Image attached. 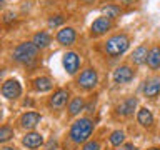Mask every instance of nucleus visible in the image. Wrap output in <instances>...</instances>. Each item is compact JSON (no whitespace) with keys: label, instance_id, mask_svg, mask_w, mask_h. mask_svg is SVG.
Listing matches in <instances>:
<instances>
[{"label":"nucleus","instance_id":"f257e3e1","mask_svg":"<svg viewBox=\"0 0 160 150\" xmlns=\"http://www.w3.org/2000/svg\"><path fill=\"white\" fill-rule=\"evenodd\" d=\"M37 53H38V48L33 45V42H23L15 47L12 57L15 62L18 63H23V65H30L35 62L37 58Z\"/></svg>","mask_w":160,"mask_h":150},{"label":"nucleus","instance_id":"f03ea898","mask_svg":"<svg viewBox=\"0 0 160 150\" xmlns=\"http://www.w3.org/2000/svg\"><path fill=\"white\" fill-rule=\"evenodd\" d=\"M92 130H93L92 120L90 118H80L72 125V128H70V138H72L75 143H82L85 140H88V137L92 135Z\"/></svg>","mask_w":160,"mask_h":150},{"label":"nucleus","instance_id":"7ed1b4c3","mask_svg":"<svg viewBox=\"0 0 160 150\" xmlns=\"http://www.w3.org/2000/svg\"><path fill=\"white\" fill-rule=\"evenodd\" d=\"M130 45V40L125 33H117V35H112L107 42H105V52H107L110 57H118L127 52Z\"/></svg>","mask_w":160,"mask_h":150},{"label":"nucleus","instance_id":"20e7f679","mask_svg":"<svg viewBox=\"0 0 160 150\" xmlns=\"http://www.w3.org/2000/svg\"><path fill=\"white\" fill-rule=\"evenodd\" d=\"M78 85L82 87L83 90H92L95 85L98 82V77H97V72H95L93 68H85L82 73H80L78 77Z\"/></svg>","mask_w":160,"mask_h":150},{"label":"nucleus","instance_id":"39448f33","mask_svg":"<svg viewBox=\"0 0 160 150\" xmlns=\"http://www.w3.org/2000/svg\"><path fill=\"white\" fill-rule=\"evenodd\" d=\"M112 28V18L108 17H98L97 20H93V23L90 25V32H92V35H95V37H98V35H103L105 32H108V30Z\"/></svg>","mask_w":160,"mask_h":150},{"label":"nucleus","instance_id":"423d86ee","mask_svg":"<svg viewBox=\"0 0 160 150\" xmlns=\"http://www.w3.org/2000/svg\"><path fill=\"white\" fill-rule=\"evenodd\" d=\"M20 93H22V87H20V83L17 80L10 78L2 85V95L5 98H8V100L17 98V97H20Z\"/></svg>","mask_w":160,"mask_h":150},{"label":"nucleus","instance_id":"0eeeda50","mask_svg":"<svg viewBox=\"0 0 160 150\" xmlns=\"http://www.w3.org/2000/svg\"><path fill=\"white\" fill-rule=\"evenodd\" d=\"M78 65H80V57L75 52H67L63 55V67L70 75H73L75 72H77Z\"/></svg>","mask_w":160,"mask_h":150},{"label":"nucleus","instance_id":"6e6552de","mask_svg":"<svg viewBox=\"0 0 160 150\" xmlns=\"http://www.w3.org/2000/svg\"><path fill=\"white\" fill-rule=\"evenodd\" d=\"M133 78V70L128 67V65H122L113 72V80L117 83H127Z\"/></svg>","mask_w":160,"mask_h":150},{"label":"nucleus","instance_id":"1a4fd4ad","mask_svg":"<svg viewBox=\"0 0 160 150\" xmlns=\"http://www.w3.org/2000/svg\"><path fill=\"white\" fill-rule=\"evenodd\" d=\"M75 38H77V33H75V30L72 27H65L62 30H58L57 33V42L62 45H72L75 42Z\"/></svg>","mask_w":160,"mask_h":150},{"label":"nucleus","instance_id":"9d476101","mask_svg":"<svg viewBox=\"0 0 160 150\" xmlns=\"http://www.w3.org/2000/svg\"><path fill=\"white\" fill-rule=\"evenodd\" d=\"M40 113L37 112H27L22 115V118H20V125H22V128H27V130H32L37 127V123L40 122Z\"/></svg>","mask_w":160,"mask_h":150},{"label":"nucleus","instance_id":"9b49d317","mask_svg":"<svg viewBox=\"0 0 160 150\" xmlns=\"http://www.w3.org/2000/svg\"><path fill=\"white\" fill-rule=\"evenodd\" d=\"M67 100H68V92L65 88H58L57 92H55L52 97H50L48 100V103H50V107H55V108H62L65 103H67Z\"/></svg>","mask_w":160,"mask_h":150},{"label":"nucleus","instance_id":"f8f14e48","mask_svg":"<svg viewBox=\"0 0 160 150\" xmlns=\"http://www.w3.org/2000/svg\"><path fill=\"white\" fill-rule=\"evenodd\" d=\"M143 93H145V97H150V98L157 97L160 93V77H153V78H150L148 82H145Z\"/></svg>","mask_w":160,"mask_h":150},{"label":"nucleus","instance_id":"ddd939ff","mask_svg":"<svg viewBox=\"0 0 160 150\" xmlns=\"http://www.w3.org/2000/svg\"><path fill=\"white\" fill-rule=\"evenodd\" d=\"M135 107H137V98H133V97L127 98V100H123V102L117 107V113L122 115V117H128V115L133 113Z\"/></svg>","mask_w":160,"mask_h":150},{"label":"nucleus","instance_id":"4468645a","mask_svg":"<svg viewBox=\"0 0 160 150\" xmlns=\"http://www.w3.org/2000/svg\"><path fill=\"white\" fill-rule=\"evenodd\" d=\"M147 65L152 70L160 68V47H158V45H153V47L148 50V53H147Z\"/></svg>","mask_w":160,"mask_h":150},{"label":"nucleus","instance_id":"2eb2a0df","mask_svg":"<svg viewBox=\"0 0 160 150\" xmlns=\"http://www.w3.org/2000/svg\"><path fill=\"white\" fill-rule=\"evenodd\" d=\"M22 143L25 145V147H28V148H38L40 145L43 143V137L40 133H37V132H30V133H27L23 137Z\"/></svg>","mask_w":160,"mask_h":150},{"label":"nucleus","instance_id":"dca6fc26","mask_svg":"<svg viewBox=\"0 0 160 150\" xmlns=\"http://www.w3.org/2000/svg\"><path fill=\"white\" fill-rule=\"evenodd\" d=\"M137 120H138V123L142 125V127H147V128H150L153 125V115L148 108H145V107L138 110Z\"/></svg>","mask_w":160,"mask_h":150},{"label":"nucleus","instance_id":"f3484780","mask_svg":"<svg viewBox=\"0 0 160 150\" xmlns=\"http://www.w3.org/2000/svg\"><path fill=\"white\" fill-rule=\"evenodd\" d=\"M32 42H33V45L37 48H45V47H48V45H50L52 38H50V35L47 32H38V33L33 35Z\"/></svg>","mask_w":160,"mask_h":150},{"label":"nucleus","instance_id":"a211bd4d","mask_svg":"<svg viewBox=\"0 0 160 150\" xmlns=\"http://www.w3.org/2000/svg\"><path fill=\"white\" fill-rule=\"evenodd\" d=\"M147 53H148V50L145 45H140V47H137L133 50V53H132V62L135 65H142L143 62H147Z\"/></svg>","mask_w":160,"mask_h":150},{"label":"nucleus","instance_id":"6ab92c4d","mask_svg":"<svg viewBox=\"0 0 160 150\" xmlns=\"http://www.w3.org/2000/svg\"><path fill=\"white\" fill-rule=\"evenodd\" d=\"M33 88L38 90V92H47V90L52 88V80L48 77H38L33 80Z\"/></svg>","mask_w":160,"mask_h":150},{"label":"nucleus","instance_id":"aec40b11","mask_svg":"<svg viewBox=\"0 0 160 150\" xmlns=\"http://www.w3.org/2000/svg\"><path fill=\"white\" fill-rule=\"evenodd\" d=\"M83 107H85L83 98H82V97H77V98H73L72 102H70V105H68V113H70V115H78V113L83 110Z\"/></svg>","mask_w":160,"mask_h":150},{"label":"nucleus","instance_id":"412c9836","mask_svg":"<svg viewBox=\"0 0 160 150\" xmlns=\"http://www.w3.org/2000/svg\"><path fill=\"white\" fill-rule=\"evenodd\" d=\"M100 12H102L105 17H108V18H115L120 13V7L115 5V3H107V5H103V7L100 8Z\"/></svg>","mask_w":160,"mask_h":150},{"label":"nucleus","instance_id":"4be33fe9","mask_svg":"<svg viewBox=\"0 0 160 150\" xmlns=\"http://www.w3.org/2000/svg\"><path fill=\"white\" fill-rule=\"evenodd\" d=\"M123 138H125V133L122 130H115V132H112V135H110V143L117 147V145H120L123 142Z\"/></svg>","mask_w":160,"mask_h":150},{"label":"nucleus","instance_id":"5701e85b","mask_svg":"<svg viewBox=\"0 0 160 150\" xmlns=\"http://www.w3.org/2000/svg\"><path fill=\"white\" fill-rule=\"evenodd\" d=\"M13 137V130L7 127V125H3L2 128H0V142H7L8 138Z\"/></svg>","mask_w":160,"mask_h":150},{"label":"nucleus","instance_id":"b1692460","mask_svg":"<svg viewBox=\"0 0 160 150\" xmlns=\"http://www.w3.org/2000/svg\"><path fill=\"white\" fill-rule=\"evenodd\" d=\"M63 23V17L62 15H53V17L48 18V27H58V25Z\"/></svg>","mask_w":160,"mask_h":150},{"label":"nucleus","instance_id":"393cba45","mask_svg":"<svg viewBox=\"0 0 160 150\" xmlns=\"http://www.w3.org/2000/svg\"><path fill=\"white\" fill-rule=\"evenodd\" d=\"M83 150H100V143L98 142H88V143H85V147H83Z\"/></svg>","mask_w":160,"mask_h":150},{"label":"nucleus","instance_id":"a878e982","mask_svg":"<svg viewBox=\"0 0 160 150\" xmlns=\"http://www.w3.org/2000/svg\"><path fill=\"white\" fill-rule=\"evenodd\" d=\"M15 20V13L13 12H5L3 13V22L5 23H10V22H13Z\"/></svg>","mask_w":160,"mask_h":150},{"label":"nucleus","instance_id":"bb28decb","mask_svg":"<svg viewBox=\"0 0 160 150\" xmlns=\"http://www.w3.org/2000/svg\"><path fill=\"white\" fill-rule=\"evenodd\" d=\"M123 150H137V148H135L132 143H127V145H125V147H123Z\"/></svg>","mask_w":160,"mask_h":150},{"label":"nucleus","instance_id":"cd10ccee","mask_svg":"<svg viewBox=\"0 0 160 150\" xmlns=\"http://www.w3.org/2000/svg\"><path fill=\"white\" fill-rule=\"evenodd\" d=\"M2 150H15V148H12V147H3Z\"/></svg>","mask_w":160,"mask_h":150},{"label":"nucleus","instance_id":"c85d7f7f","mask_svg":"<svg viewBox=\"0 0 160 150\" xmlns=\"http://www.w3.org/2000/svg\"><path fill=\"white\" fill-rule=\"evenodd\" d=\"M148 150H160V148H157V147H153V148H148Z\"/></svg>","mask_w":160,"mask_h":150}]
</instances>
